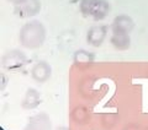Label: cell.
<instances>
[{
  "instance_id": "cell-6",
  "label": "cell",
  "mask_w": 148,
  "mask_h": 130,
  "mask_svg": "<svg viewBox=\"0 0 148 130\" xmlns=\"http://www.w3.org/2000/svg\"><path fill=\"white\" fill-rule=\"evenodd\" d=\"M51 74H52L51 65L47 62H43V60L36 63L31 69V77L38 83H43L47 81L51 77Z\"/></svg>"
},
{
  "instance_id": "cell-8",
  "label": "cell",
  "mask_w": 148,
  "mask_h": 130,
  "mask_svg": "<svg viewBox=\"0 0 148 130\" xmlns=\"http://www.w3.org/2000/svg\"><path fill=\"white\" fill-rule=\"evenodd\" d=\"M135 28V22L128 15H119L115 17L111 25L112 32H122V33H131Z\"/></svg>"
},
{
  "instance_id": "cell-9",
  "label": "cell",
  "mask_w": 148,
  "mask_h": 130,
  "mask_svg": "<svg viewBox=\"0 0 148 130\" xmlns=\"http://www.w3.org/2000/svg\"><path fill=\"white\" fill-rule=\"evenodd\" d=\"M110 42L112 47L117 50H127L131 45V38L128 33H122V32H112Z\"/></svg>"
},
{
  "instance_id": "cell-7",
  "label": "cell",
  "mask_w": 148,
  "mask_h": 130,
  "mask_svg": "<svg viewBox=\"0 0 148 130\" xmlns=\"http://www.w3.org/2000/svg\"><path fill=\"white\" fill-rule=\"evenodd\" d=\"M51 120L46 113H38L31 117L27 122V125L24 130H51Z\"/></svg>"
},
{
  "instance_id": "cell-11",
  "label": "cell",
  "mask_w": 148,
  "mask_h": 130,
  "mask_svg": "<svg viewBox=\"0 0 148 130\" xmlns=\"http://www.w3.org/2000/svg\"><path fill=\"white\" fill-rule=\"evenodd\" d=\"M95 60V55L89 50L79 49L73 54V62L75 64H89Z\"/></svg>"
},
{
  "instance_id": "cell-12",
  "label": "cell",
  "mask_w": 148,
  "mask_h": 130,
  "mask_svg": "<svg viewBox=\"0 0 148 130\" xmlns=\"http://www.w3.org/2000/svg\"><path fill=\"white\" fill-rule=\"evenodd\" d=\"M8 1H10L11 4H14V5H20V4L25 3L26 0H8Z\"/></svg>"
},
{
  "instance_id": "cell-3",
  "label": "cell",
  "mask_w": 148,
  "mask_h": 130,
  "mask_svg": "<svg viewBox=\"0 0 148 130\" xmlns=\"http://www.w3.org/2000/svg\"><path fill=\"white\" fill-rule=\"evenodd\" d=\"M1 63H3V66L5 68V70L17 71L27 64V58L21 50L16 49V50H11V52H9L4 55Z\"/></svg>"
},
{
  "instance_id": "cell-5",
  "label": "cell",
  "mask_w": 148,
  "mask_h": 130,
  "mask_svg": "<svg viewBox=\"0 0 148 130\" xmlns=\"http://www.w3.org/2000/svg\"><path fill=\"white\" fill-rule=\"evenodd\" d=\"M106 36H108V26L105 25L92 26L86 32V42L88 44L92 45V47H100L104 43Z\"/></svg>"
},
{
  "instance_id": "cell-1",
  "label": "cell",
  "mask_w": 148,
  "mask_h": 130,
  "mask_svg": "<svg viewBox=\"0 0 148 130\" xmlns=\"http://www.w3.org/2000/svg\"><path fill=\"white\" fill-rule=\"evenodd\" d=\"M46 27L37 20H31L21 27L20 30V43L27 49H37L42 47L46 41Z\"/></svg>"
},
{
  "instance_id": "cell-4",
  "label": "cell",
  "mask_w": 148,
  "mask_h": 130,
  "mask_svg": "<svg viewBox=\"0 0 148 130\" xmlns=\"http://www.w3.org/2000/svg\"><path fill=\"white\" fill-rule=\"evenodd\" d=\"M41 10L40 0H26L20 5H15V15L20 18H31L36 16Z\"/></svg>"
},
{
  "instance_id": "cell-13",
  "label": "cell",
  "mask_w": 148,
  "mask_h": 130,
  "mask_svg": "<svg viewBox=\"0 0 148 130\" xmlns=\"http://www.w3.org/2000/svg\"><path fill=\"white\" fill-rule=\"evenodd\" d=\"M56 130H69L67 127H59V128H57Z\"/></svg>"
},
{
  "instance_id": "cell-2",
  "label": "cell",
  "mask_w": 148,
  "mask_h": 130,
  "mask_svg": "<svg viewBox=\"0 0 148 130\" xmlns=\"http://www.w3.org/2000/svg\"><path fill=\"white\" fill-rule=\"evenodd\" d=\"M79 10L84 17L101 21L109 15L110 5L106 0H80Z\"/></svg>"
},
{
  "instance_id": "cell-10",
  "label": "cell",
  "mask_w": 148,
  "mask_h": 130,
  "mask_svg": "<svg viewBox=\"0 0 148 130\" xmlns=\"http://www.w3.org/2000/svg\"><path fill=\"white\" fill-rule=\"evenodd\" d=\"M41 103V95L35 89H29L26 91L24 100L21 102V107L25 109H35Z\"/></svg>"
}]
</instances>
